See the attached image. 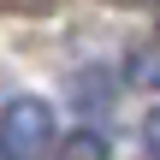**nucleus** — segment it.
Segmentation results:
<instances>
[{
    "label": "nucleus",
    "mask_w": 160,
    "mask_h": 160,
    "mask_svg": "<svg viewBox=\"0 0 160 160\" xmlns=\"http://www.w3.org/2000/svg\"><path fill=\"white\" fill-rule=\"evenodd\" d=\"M59 160H107V148H101L95 131H77V137L65 142V154H59Z\"/></svg>",
    "instance_id": "obj_2"
},
{
    "label": "nucleus",
    "mask_w": 160,
    "mask_h": 160,
    "mask_svg": "<svg viewBox=\"0 0 160 160\" xmlns=\"http://www.w3.org/2000/svg\"><path fill=\"white\" fill-rule=\"evenodd\" d=\"M142 148H148V154L160 160V107L148 113V119H142Z\"/></svg>",
    "instance_id": "obj_3"
},
{
    "label": "nucleus",
    "mask_w": 160,
    "mask_h": 160,
    "mask_svg": "<svg viewBox=\"0 0 160 160\" xmlns=\"http://www.w3.org/2000/svg\"><path fill=\"white\" fill-rule=\"evenodd\" d=\"M53 101L12 95L0 107V160H48L53 154Z\"/></svg>",
    "instance_id": "obj_1"
}]
</instances>
